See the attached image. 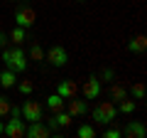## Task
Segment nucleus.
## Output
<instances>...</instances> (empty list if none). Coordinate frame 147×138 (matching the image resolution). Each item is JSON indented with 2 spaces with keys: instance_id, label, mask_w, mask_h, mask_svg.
Returning <instances> with one entry per match:
<instances>
[{
  "instance_id": "obj_1",
  "label": "nucleus",
  "mask_w": 147,
  "mask_h": 138,
  "mask_svg": "<svg viewBox=\"0 0 147 138\" xmlns=\"http://www.w3.org/2000/svg\"><path fill=\"white\" fill-rule=\"evenodd\" d=\"M0 59H3V64H5L7 69H12V72H17V74L27 69V54L20 49V44H15L12 49L5 47L3 54H0Z\"/></svg>"
},
{
  "instance_id": "obj_2",
  "label": "nucleus",
  "mask_w": 147,
  "mask_h": 138,
  "mask_svg": "<svg viewBox=\"0 0 147 138\" xmlns=\"http://www.w3.org/2000/svg\"><path fill=\"white\" fill-rule=\"evenodd\" d=\"M115 118H118V106L113 104V101H100V104L93 106V121L96 123L108 126V123H113Z\"/></svg>"
},
{
  "instance_id": "obj_3",
  "label": "nucleus",
  "mask_w": 147,
  "mask_h": 138,
  "mask_svg": "<svg viewBox=\"0 0 147 138\" xmlns=\"http://www.w3.org/2000/svg\"><path fill=\"white\" fill-rule=\"evenodd\" d=\"M34 22H37L34 8H30V5H25V3H20V5L15 8V25H20V27H25V30H30V27H34Z\"/></svg>"
},
{
  "instance_id": "obj_4",
  "label": "nucleus",
  "mask_w": 147,
  "mask_h": 138,
  "mask_svg": "<svg viewBox=\"0 0 147 138\" xmlns=\"http://www.w3.org/2000/svg\"><path fill=\"white\" fill-rule=\"evenodd\" d=\"M20 111H22V118H25L27 123L32 121H44V111H42V104H37V101L32 99H25L20 104Z\"/></svg>"
},
{
  "instance_id": "obj_5",
  "label": "nucleus",
  "mask_w": 147,
  "mask_h": 138,
  "mask_svg": "<svg viewBox=\"0 0 147 138\" xmlns=\"http://www.w3.org/2000/svg\"><path fill=\"white\" fill-rule=\"evenodd\" d=\"M25 128H27L25 118H22V116H12V118H7L3 133H5L7 138H22V136H25Z\"/></svg>"
},
{
  "instance_id": "obj_6",
  "label": "nucleus",
  "mask_w": 147,
  "mask_h": 138,
  "mask_svg": "<svg viewBox=\"0 0 147 138\" xmlns=\"http://www.w3.org/2000/svg\"><path fill=\"white\" fill-rule=\"evenodd\" d=\"M44 59H47L49 64H54V67H64V64L69 62V52L61 44H52V47L44 52Z\"/></svg>"
},
{
  "instance_id": "obj_7",
  "label": "nucleus",
  "mask_w": 147,
  "mask_h": 138,
  "mask_svg": "<svg viewBox=\"0 0 147 138\" xmlns=\"http://www.w3.org/2000/svg\"><path fill=\"white\" fill-rule=\"evenodd\" d=\"M100 79L98 77H88V79L84 81V86H81V94H84V99L88 101V99H98L100 96Z\"/></svg>"
},
{
  "instance_id": "obj_8",
  "label": "nucleus",
  "mask_w": 147,
  "mask_h": 138,
  "mask_svg": "<svg viewBox=\"0 0 147 138\" xmlns=\"http://www.w3.org/2000/svg\"><path fill=\"white\" fill-rule=\"evenodd\" d=\"M25 136L27 138H49L52 131H49V126L44 121H32L30 126L25 128Z\"/></svg>"
},
{
  "instance_id": "obj_9",
  "label": "nucleus",
  "mask_w": 147,
  "mask_h": 138,
  "mask_svg": "<svg viewBox=\"0 0 147 138\" xmlns=\"http://www.w3.org/2000/svg\"><path fill=\"white\" fill-rule=\"evenodd\" d=\"M64 109H66L71 116H86V113H88V101L71 96V99H66V106H64Z\"/></svg>"
},
{
  "instance_id": "obj_10",
  "label": "nucleus",
  "mask_w": 147,
  "mask_h": 138,
  "mask_svg": "<svg viewBox=\"0 0 147 138\" xmlns=\"http://www.w3.org/2000/svg\"><path fill=\"white\" fill-rule=\"evenodd\" d=\"M54 91H57L61 99H71V96H76V91H79V84H76L74 79H61Z\"/></svg>"
},
{
  "instance_id": "obj_11",
  "label": "nucleus",
  "mask_w": 147,
  "mask_h": 138,
  "mask_svg": "<svg viewBox=\"0 0 147 138\" xmlns=\"http://www.w3.org/2000/svg\"><path fill=\"white\" fill-rule=\"evenodd\" d=\"M145 133H147V126L142 121H130L123 128V136H127V138H145Z\"/></svg>"
},
{
  "instance_id": "obj_12",
  "label": "nucleus",
  "mask_w": 147,
  "mask_h": 138,
  "mask_svg": "<svg viewBox=\"0 0 147 138\" xmlns=\"http://www.w3.org/2000/svg\"><path fill=\"white\" fill-rule=\"evenodd\" d=\"M127 49H130L132 54H142L147 49V37L145 35H137V37H132L130 42H127Z\"/></svg>"
},
{
  "instance_id": "obj_13",
  "label": "nucleus",
  "mask_w": 147,
  "mask_h": 138,
  "mask_svg": "<svg viewBox=\"0 0 147 138\" xmlns=\"http://www.w3.org/2000/svg\"><path fill=\"white\" fill-rule=\"evenodd\" d=\"M17 72H12V69H3V72H0V86H3V89H12V86H15V81H17Z\"/></svg>"
},
{
  "instance_id": "obj_14",
  "label": "nucleus",
  "mask_w": 147,
  "mask_h": 138,
  "mask_svg": "<svg viewBox=\"0 0 147 138\" xmlns=\"http://www.w3.org/2000/svg\"><path fill=\"white\" fill-rule=\"evenodd\" d=\"M115 106H118V113H125V116H130V113L137 109V101L132 99V96H125L123 101H118Z\"/></svg>"
},
{
  "instance_id": "obj_15",
  "label": "nucleus",
  "mask_w": 147,
  "mask_h": 138,
  "mask_svg": "<svg viewBox=\"0 0 147 138\" xmlns=\"http://www.w3.org/2000/svg\"><path fill=\"white\" fill-rule=\"evenodd\" d=\"M64 106H66V99H61V96H59L57 91L47 96V109H49V111H52V113H54V111H61Z\"/></svg>"
},
{
  "instance_id": "obj_16",
  "label": "nucleus",
  "mask_w": 147,
  "mask_h": 138,
  "mask_svg": "<svg viewBox=\"0 0 147 138\" xmlns=\"http://www.w3.org/2000/svg\"><path fill=\"white\" fill-rule=\"evenodd\" d=\"M54 116V123H57V128H66V126H71V113L66 111V109H61V111H54L52 113Z\"/></svg>"
},
{
  "instance_id": "obj_17",
  "label": "nucleus",
  "mask_w": 147,
  "mask_h": 138,
  "mask_svg": "<svg viewBox=\"0 0 147 138\" xmlns=\"http://www.w3.org/2000/svg\"><path fill=\"white\" fill-rule=\"evenodd\" d=\"M110 101H113V104H118V101H123L127 96V89L125 86H120V84H113V81H110Z\"/></svg>"
},
{
  "instance_id": "obj_18",
  "label": "nucleus",
  "mask_w": 147,
  "mask_h": 138,
  "mask_svg": "<svg viewBox=\"0 0 147 138\" xmlns=\"http://www.w3.org/2000/svg\"><path fill=\"white\" fill-rule=\"evenodd\" d=\"M7 40H12V44H22V42H25V27L15 25V27H12V32L7 35Z\"/></svg>"
},
{
  "instance_id": "obj_19",
  "label": "nucleus",
  "mask_w": 147,
  "mask_h": 138,
  "mask_svg": "<svg viewBox=\"0 0 147 138\" xmlns=\"http://www.w3.org/2000/svg\"><path fill=\"white\" fill-rule=\"evenodd\" d=\"M76 136L79 138H96V128L91 126V123H81V126L76 128Z\"/></svg>"
},
{
  "instance_id": "obj_20",
  "label": "nucleus",
  "mask_w": 147,
  "mask_h": 138,
  "mask_svg": "<svg viewBox=\"0 0 147 138\" xmlns=\"http://www.w3.org/2000/svg\"><path fill=\"white\" fill-rule=\"evenodd\" d=\"M30 59H34V62H42V59H44V49H42L39 42H34L30 47Z\"/></svg>"
},
{
  "instance_id": "obj_21",
  "label": "nucleus",
  "mask_w": 147,
  "mask_h": 138,
  "mask_svg": "<svg viewBox=\"0 0 147 138\" xmlns=\"http://www.w3.org/2000/svg\"><path fill=\"white\" fill-rule=\"evenodd\" d=\"M10 106H12V101H10V96H5V94H0V118H3V116H7V113H10Z\"/></svg>"
},
{
  "instance_id": "obj_22",
  "label": "nucleus",
  "mask_w": 147,
  "mask_h": 138,
  "mask_svg": "<svg viewBox=\"0 0 147 138\" xmlns=\"http://www.w3.org/2000/svg\"><path fill=\"white\" fill-rule=\"evenodd\" d=\"M17 91H20L22 96H30L32 91H34V84H32L30 79H25V81H20V84H17Z\"/></svg>"
},
{
  "instance_id": "obj_23",
  "label": "nucleus",
  "mask_w": 147,
  "mask_h": 138,
  "mask_svg": "<svg viewBox=\"0 0 147 138\" xmlns=\"http://www.w3.org/2000/svg\"><path fill=\"white\" fill-rule=\"evenodd\" d=\"M100 84H103V81H113L115 79V72H113V67H103V72H100Z\"/></svg>"
},
{
  "instance_id": "obj_24",
  "label": "nucleus",
  "mask_w": 147,
  "mask_h": 138,
  "mask_svg": "<svg viewBox=\"0 0 147 138\" xmlns=\"http://www.w3.org/2000/svg\"><path fill=\"white\" fill-rule=\"evenodd\" d=\"M130 94H132V99H145V84H132Z\"/></svg>"
},
{
  "instance_id": "obj_25",
  "label": "nucleus",
  "mask_w": 147,
  "mask_h": 138,
  "mask_svg": "<svg viewBox=\"0 0 147 138\" xmlns=\"http://www.w3.org/2000/svg\"><path fill=\"white\" fill-rule=\"evenodd\" d=\"M120 136H123L120 128H108V131L103 133V138H120Z\"/></svg>"
},
{
  "instance_id": "obj_26",
  "label": "nucleus",
  "mask_w": 147,
  "mask_h": 138,
  "mask_svg": "<svg viewBox=\"0 0 147 138\" xmlns=\"http://www.w3.org/2000/svg\"><path fill=\"white\" fill-rule=\"evenodd\" d=\"M0 47H3V49L7 47V35H5V32H3V30H0Z\"/></svg>"
},
{
  "instance_id": "obj_27",
  "label": "nucleus",
  "mask_w": 147,
  "mask_h": 138,
  "mask_svg": "<svg viewBox=\"0 0 147 138\" xmlns=\"http://www.w3.org/2000/svg\"><path fill=\"white\" fill-rule=\"evenodd\" d=\"M3 128H5V123H0V133H3Z\"/></svg>"
},
{
  "instance_id": "obj_28",
  "label": "nucleus",
  "mask_w": 147,
  "mask_h": 138,
  "mask_svg": "<svg viewBox=\"0 0 147 138\" xmlns=\"http://www.w3.org/2000/svg\"><path fill=\"white\" fill-rule=\"evenodd\" d=\"M17 3H22V0H17Z\"/></svg>"
},
{
  "instance_id": "obj_29",
  "label": "nucleus",
  "mask_w": 147,
  "mask_h": 138,
  "mask_svg": "<svg viewBox=\"0 0 147 138\" xmlns=\"http://www.w3.org/2000/svg\"><path fill=\"white\" fill-rule=\"evenodd\" d=\"M79 3H81V0H79Z\"/></svg>"
}]
</instances>
